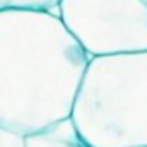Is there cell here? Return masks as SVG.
Wrapping results in <instances>:
<instances>
[{
    "label": "cell",
    "mask_w": 147,
    "mask_h": 147,
    "mask_svg": "<svg viewBox=\"0 0 147 147\" xmlns=\"http://www.w3.org/2000/svg\"><path fill=\"white\" fill-rule=\"evenodd\" d=\"M60 0H0V10H45L58 9Z\"/></svg>",
    "instance_id": "obj_5"
},
{
    "label": "cell",
    "mask_w": 147,
    "mask_h": 147,
    "mask_svg": "<svg viewBox=\"0 0 147 147\" xmlns=\"http://www.w3.org/2000/svg\"><path fill=\"white\" fill-rule=\"evenodd\" d=\"M58 17L89 58L147 50V0H60Z\"/></svg>",
    "instance_id": "obj_3"
},
{
    "label": "cell",
    "mask_w": 147,
    "mask_h": 147,
    "mask_svg": "<svg viewBox=\"0 0 147 147\" xmlns=\"http://www.w3.org/2000/svg\"><path fill=\"white\" fill-rule=\"evenodd\" d=\"M70 121L89 147H147V50L89 58Z\"/></svg>",
    "instance_id": "obj_2"
},
{
    "label": "cell",
    "mask_w": 147,
    "mask_h": 147,
    "mask_svg": "<svg viewBox=\"0 0 147 147\" xmlns=\"http://www.w3.org/2000/svg\"><path fill=\"white\" fill-rule=\"evenodd\" d=\"M87 63L53 12L0 10V128L29 135L70 118Z\"/></svg>",
    "instance_id": "obj_1"
},
{
    "label": "cell",
    "mask_w": 147,
    "mask_h": 147,
    "mask_svg": "<svg viewBox=\"0 0 147 147\" xmlns=\"http://www.w3.org/2000/svg\"><path fill=\"white\" fill-rule=\"evenodd\" d=\"M0 147H89L77 134L70 118L45 130L21 135L0 128Z\"/></svg>",
    "instance_id": "obj_4"
}]
</instances>
